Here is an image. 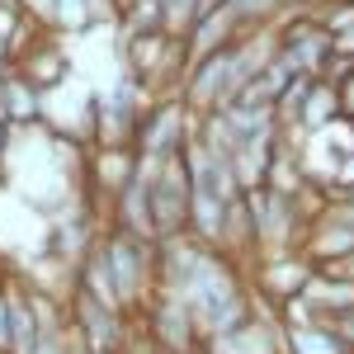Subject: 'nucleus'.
Returning <instances> with one entry per match:
<instances>
[{"label":"nucleus","mask_w":354,"mask_h":354,"mask_svg":"<svg viewBox=\"0 0 354 354\" xmlns=\"http://www.w3.org/2000/svg\"><path fill=\"white\" fill-rule=\"evenodd\" d=\"M15 345V326H10V293L0 288V354H10Z\"/></svg>","instance_id":"nucleus-9"},{"label":"nucleus","mask_w":354,"mask_h":354,"mask_svg":"<svg viewBox=\"0 0 354 354\" xmlns=\"http://www.w3.org/2000/svg\"><path fill=\"white\" fill-rule=\"evenodd\" d=\"M76 317H71V330L81 335L85 345L95 354H123V312L109 307L104 298H95L85 283H76V307H71Z\"/></svg>","instance_id":"nucleus-2"},{"label":"nucleus","mask_w":354,"mask_h":354,"mask_svg":"<svg viewBox=\"0 0 354 354\" xmlns=\"http://www.w3.org/2000/svg\"><path fill=\"white\" fill-rule=\"evenodd\" d=\"M283 354H354L326 322H307V326H283Z\"/></svg>","instance_id":"nucleus-7"},{"label":"nucleus","mask_w":354,"mask_h":354,"mask_svg":"<svg viewBox=\"0 0 354 354\" xmlns=\"http://www.w3.org/2000/svg\"><path fill=\"white\" fill-rule=\"evenodd\" d=\"M194 137L189 128V104L185 100H156L151 109H142L133 133V151L142 161H170L185 151V142Z\"/></svg>","instance_id":"nucleus-1"},{"label":"nucleus","mask_w":354,"mask_h":354,"mask_svg":"<svg viewBox=\"0 0 354 354\" xmlns=\"http://www.w3.org/2000/svg\"><path fill=\"white\" fill-rule=\"evenodd\" d=\"M10 66H15L19 76H28V81L38 85L43 95H48V90H57V85H66V71H71L66 53L57 48L53 38H38V43H33V53H19Z\"/></svg>","instance_id":"nucleus-5"},{"label":"nucleus","mask_w":354,"mask_h":354,"mask_svg":"<svg viewBox=\"0 0 354 354\" xmlns=\"http://www.w3.org/2000/svg\"><path fill=\"white\" fill-rule=\"evenodd\" d=\"M312 274H317V265L302 250H293V255H265V265H260V293L279 307V302L298 298Z\"/></svg>","instance_id":"nucleus-4"},{"label":"nucleus","mask_w":354,"mask_h":354,"mask_svg":"<svg viewBox=\"0 0 354 354\" xmlns=\"http://www.w3.org/2000/svg\"><path fill=\"white\" fill-rule=\"evenodd\" d=\"M335 118H345V113H340V85L317 76V81L307 85L298 113H293V128H302V133L312 137V133H322V128H330Z\"/></svg>","instance_id":"nucleus-6"},{"label":"nucleus","mask_w":354,"mask_h":354,"mask_svg":"<svg viewBox=\"0 0 354 354\" xmlns=\"http://www.w3.org/2000/svg\"><path fill=\"white\" fill-rule=\"evenodd\" d=\"M232 5V15L241 19V24H260V19H270L283 10V0H227Z\"/></svg>","instance_id":"nucleus-8"},{"label":"nucleus","mask_w":354,"mask_h":354,"mask_svg":"<svg viewBox=\"0 0 354 354\" xmlns=\"http://www.w3.org/2000/svg\"><path fill=\"white\" fill-rule=\"evenodd\" d=\"M10 62H15V57H10V43H5V38H0V71H5V66H10Z\"/></svg>","instance_id":"nucleus-10"},{"label":"nucleus","mask_w":354,"mask_h":354,"mask_svg":"<svg viewBox=\"0 0 354 354\" xmlns=\"http://www.w3.org/2000/svg\"><path fill=\"white\" fill-rule=\"evenodd\" d=\"M203 354H283V326H279V317L250 312L232 330L208 335L203 340Z\"/></svg>","instance_id":"nucleus-3"},{"label":"nucleus","mask_w":354,"mask_h":354,"mask_svg":"<svg viewBox=\"0 0 354 354\" xmlns=\"http://www.w3.org/2000/svg\"><path fill=\"white\" fill-rule=\"evenodd\" d=\"M5 147H10V123H0V156H5Z\"/></svg>","instance_id":"nucleus-11"}]
</instances>
